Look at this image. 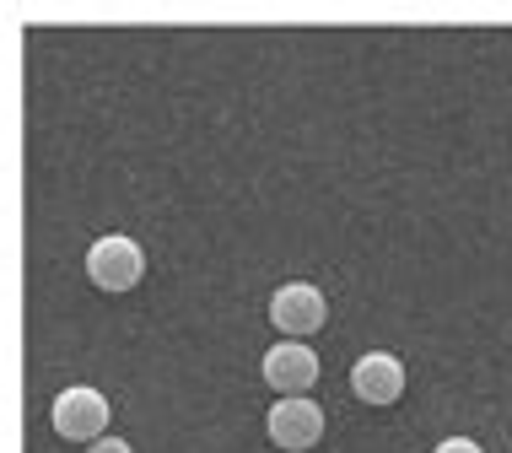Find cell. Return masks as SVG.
Segmentation results:
<instances>
[{
  "mask_svg": "<svg viewBox=\"0 0 512 453\" xmlns=\"http://www.w3.org/2000/svg\"><path fill=\"white\" fill-rule=\"evenodd\" d=\"M265 432H270L275 448L308 453V448H318V437H324V410H318V400H308V394L275 400L270 416H265Z\"/></svg>",
  "mask_w": 512,
  "mask_h": 453,
  "instance_id": "4",
  "label": "cell"
},
{
  "mask_svg": "<svg viewBox=\"0 0 512 453\" xmlns=\"http://www.w3.org/2000/svg\"><path fill=\"white\" fill-rule=\"evenodd\" d=\"M351 394L362 405H394L405 394V362L394 351H367L351 367Z\"/></svg>",
  "mask_w": 512,
  "mask_h": 453,
  "instance_id": "6",
  "label": "cell"
},
{
  "mask_svg": "<svg viewBox=\"0 0 512 453\" xmlns=\"http://www.w3.org/2000/svg\"><path fill=\"white\" fill-rule=\"evenodd\" d=\"M87 453H135V448L124 443V437H103V443H92Z\"/></svg>",
  "mask_w": 512,
  "mask_h": 453,
  "instance_id": "8",
  "label": "cell"
},
{
  "mask_svg": "<svg viewBox=\"0 0 512 453\" xmlns=\"http://www.w3.org/2000/svg\"><path fill=\"white\" fill-rule=\"evenodd\" d=\"M49 421L54 432L65 437V443H103L108 437V421H114V405H108L103 389H92V383H71V389L54 394L49 405Z\"/></svg>",
  "mask_w": 512,
  "mask_h": 453,
  "instance_id": "1",
  "label": "cell"
},
{
  "mask_svg": "<svg viewBox=\"0 0 512 453\" xmlns=\"http://www.w3.org/2000/svg\"><path fill=\"white\" fill-rule=\"evenodd\" d=\"M329 319V297L318 292L313 281H286V286H275V297H270V324L281 329L286 340H308L318 335Z\"/></svg>",
  "mask_w": 512,
  "mask_h": 453,
  "instance_id": "3",
  "label": "cell"
},
{
  "mask_svg": "<svg viewBox=\"0 0 512 453\" xmlns=\"http://www.w3.org/2000/svg\"><path fill=\"white\" fill-rule=\"evenodd\" d=\"M432 453H486V448H480L475 437H442V443H437Z\"/></svg>",
  "mask_w": 512,
  "mask_h": 453,
  "instance_id": "7",
  "label": "cell"
},
{
  "mask_svg": "<svg viewBox=\"0 0 512 453\" xmlns=\"http://www.w3.org/2000/svg\"><path fill=\"white\" fill-rule=\"evenodd\" d=\"M87 276L98 292H130V286H141L146 276V254L135 238H124V232H103L98 243L87 249Z\"/></svg>",
  "mask_w": 512,
  "mask_h": 453,
  "instance_id": "2",
  "label": "cell"
},
{
  "mask_svg": "<svg viewBox=\"0 0 512 453\" xmlns=\"http://www.w3.org/2000/svg\"><path fill=\"white\" fill-rule=\"evenodd\" d=\"M265 383L281 400H292V394H308L318 383V351L308 340H275L265 351Z\"/></svg>",
  "mask_w": 512,
  "mask_h": 453,
  "instance_id": "5",
  "label": "cell"
}]
</instances>
